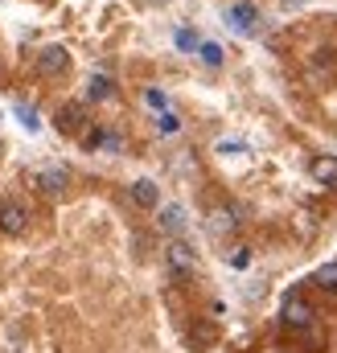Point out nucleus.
I'll use <instances>...</instances> for the list:
<instances>
[{"mask_svg": "<svg viewBox=\"0 0 337 353\" xmlns=\"http://www.w3.org/2000/svg\"><path fill=\"white\" fill-rule=\"evenodd\" d=\"M33 185H37L46 197H62L66 185H70V169H66V165H41V169L33 173Z\"/></svg>", "mask_w": 337, "mask_h": 353, "instance_id": "obj_1", "label": "nucleus"}, {"mask_svg": "<svg viewBox=\"0 0 337 353\" xmlns=\"http://www.w3.org/2000/svg\"><path fill=\"white\" fill-rule=\"evenodd\" d=\"M165 263L173 275H193L198 271V255H193V247H185L181 239H173L165 247Z\"/></svg>", "mask_w": 337, "mask_h": 353, "instance_id": "obj_2", "label": "nucleus"}, {"mask_svg": "<svg viewBox=\"0 0 337 353\" xmlns=\"http://www.w3.org/2000/svg\"><path fill=\"white\" fill-rule=\"evenodd\" d=\"M66 66H70L66 46H46V50H37V74L58 79V74H66Z\"/></svg>", "mask_w": 337, "mask_h": 353, "instance_id": "obj_3", "label": "nucleus"}, {"mask_svg": "<svg viewBox=\"0 0 337 353\" xmlns=\"http://www.w3.org/2000/svg\"><path fill=\"white\" fill-rule=\"evenodd\" d=\"M206 230H210V239H231V234L239 230V210H235V205H214Z\"/></svg>", "mask_w": 337, "mask_h": 353, "instance_id": "obj_4", "label": "nucleus"}, {"mask_svg": "<svg viewBox=\"0 0 337 353\" xmlns=\"http://www.w3.org/2000/svg\"><path fill=\"white\" fill-rule=\"evenodd\" d=\"M280 316H284V325H288V329H309L317 312H313V304H309V300L288 296V300H284V308H280Z\"/></svg>", "mask_w": 337, "mask_h": 353, "instance_id": "obj_5", "label": "nucleus"}, {"mask_svg": "<svg viewBox=\"0 0 337 353\" xmlns=\"http://www.w3.org/2000/svg\"><path fill=\"white\" fill-rule=\"evenodd\" d=\"M25 226H29V210H25L21 201H12V197L0 201V230H4V234H21Z\"/></svg>", "mask_w": 337, "mask_h": 353, "instance_id": "obj_6", "label": "nucleus"}, {"mask_svg": "<svg viewBox=\"0 0 337 353\" xmlns=\"http://www.w3.org/2000/svg\"><path fill=\"white\" fill-rule=\"evenodd\" d=\"M86 128V107L83 103H66V107H58V132H66V136H83Z\"/></svg>", "mask_w": 337, "mask_h": 353, "instance_id": "obj_7", "label": "nucleus"}, {"mask_svg": "<svg viewBox=\"0 0 337 353\" xmlns=\"http://www.w3.org/2000/svg\"><path fill=\"white\" fill-rule=\"evenodd\" d=\"M128 193H132V201H136L140 210H157V205H161V189H157V181H148V176L132 181Z\"/></svg>", "mask_w": 337, "mask_h": 353, "instance_id": "obj_8", "label": "nucleus"}, {"mask_svg": "<svg viewBox=\"0 0 337 353\" xmlns=\"http://www.w3.org/2000/svg\"><path fill=\"white\" fill-rule=\"evenodd\" d=\"M255 4H235L231 12H227V21H231V29H239V33H255Z\"/></svg>", "mask_w": 337, "mask_h": 353, "instance_id": "obj_9", "label": "nucleus"}, {"mask_svg": "<svg viewBox=\"0 0 337 353\" xmlns=\"http://www.w3.org/2000/svg\"><path fill=\"white\" fill-rule=\"evenodd\" d=\"M185 226H189L185 205H165V210H161V230H165V234H185Z\"/></svg>", "mask_w": 337, "mask_h": 353, "instance_id": "obj_10", "label": "nucleus"}, {"mask_svg": "<svg viewBox=\"0 0 337 353\" xmlns=\"http://www.w3.org/2000/svg\"><path fill=\"white\" fill-rule=\"evenodd\" d=\"M309 173H313L317 185H337V157H317L309 165Z\"/></svg>", "mask_w": 337, "mask_h": 353, "instance_id": "obj_11", "label": "nucleus"}, {"mask_svg": "<svg viewBox=\"0 0 337 353\" xmlns=\"http://www.w3.org/2000/svg\"><path fill=\"white\" fill-rule=\"evenodd\" d=\"M111 94H115V83H111L107 74H95V79L86 83V99H90V103H103V99H111Z\"/></svg>", "mask_w": 337, "mask_h": 353, "instance_id": "obj_12", "label": "nucleus"}, {"mask_svg": "<svg viewBox=\"0 0 337 353\" xmlns=\"http://www.w3.org/2000/svg\"><path fill=\"white\" fill-rule=\"evenodd\" d=\"M313 283H317L321 292H334V296H337V259H334V263H321V267H317Z\"/></svg>", "mask_w": 337, "mask_h": 353, "instance_id": "obj_13", "label": "nucleus"}, {"mask_svg": "<svg viewBox=\"0 0 337 353\" xmlns=\"http://www.w3.org/2000/svg\"><path fill=\"white\" fill-rule=\"evenodd\" d=\"M198 50H202V62L206 66H222V46L218 41H202Z\"/></svg>", "mask_w": 337, "mask_h": 353, "instance_id": "obj_14", "label": "nucleus"}, {"mask_svg": "<svg viewBox=\"0 0 337 353\" xmlns=\"http://www.w3.org/2000/svg\"><path fill=\"white\" fill-rule=\"evenodd\" d=\"M21 123H25V128H29V132H37V115H33V111H29V107H21Z\"/></svg>", "mask_w": 337, "mask_h": 353, "instance_id": "obj_15", "label": "nucleus"}, {"mask_svg": "<svg viewBox=\"0 0 337 353\" xmlns=\"http://www.w3.org/2000/svg\"><path fill=\"white\" fill-rule=\"evenodd\" d=\"M177 46H181V50H193V46H198V37H193V33H177Z\"/></svg>", "mask_w": 337, "mask_h": 353, "instance_id": "obj_16", "label": "nucleus"}, {"mask_svg": "<svg viewBox=\"0 0 337 353\" xmlns=\"http://www.w3.org/2000/svg\"><path fill=\"white\" fill-rule=\"evenodd\" d=\"M231 263H235V267H247V263H251V251H243V247H239V251H235V259H231Z\"/></svg>", "mask_w": 337, "mask_h": 353, "instance_id": "obj_17", "label": "nucleus"}, {"mask_svg": "<svg viewBox=\"0 0 337 353\" xmlns=\"http://www.w3.org/2000/svg\"><path fill=\"white\" fill-rule=\"evenodd\" d=\"M157 123H161V132H177V115H161Z\"/></svg>", "mask_w": 337, "mask_h": 353, "instance_id": "obj_18", "label": "nucleus"}, {"mask_svg": "<svg viewBox=\"0 0 337 353\" xmlns=\"http://www.w3.org/2000/svg\"><path fill=\"white\" fill-rule=\"evenodd\" d=\"M144 99H148V103H153V107H165V94H161V90H148V94H144Z\"/></svg>", "mask_w": 337, "mask_h": 353, "instance_id": "obj_19", "label": "nucleus"}]
</instances>
